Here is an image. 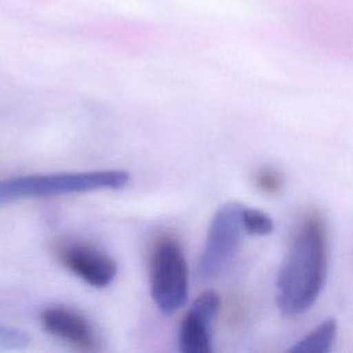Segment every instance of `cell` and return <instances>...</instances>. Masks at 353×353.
Listing matches in <instances>:
<instances>
[{
    "instance_id": "6da1fadb",
    "label": "cell",
    "mask_w": 353,
    "mask_h": 353,
    "mask_svg": "<svg viewBox=\"0 0 353 353\" xmlns=\"http://www.w3.org/2000/svg\"><path fill=\"white\" fill-rule=\"evenodd\" d=\"M328 256L325 221L309 212L296 226L277 273L276 302L284 314H301L313 306L327 281Z\"/></svg>"
},
{
    "instance_id": "7a4b0ae2",
    "label": "cell",
    "mask_w": 353,
    "mask_h": 353,
    "mask_svg": "<svg viewBox=\"0 0 353 353\" xmlns=\"http://www.w3.org/2000/svg\"><path fill=\"white\" fill-rule=\"evenodd\" d=\"M125 170L29 174L0 179V205L32 197H48L95 190H117L130 183Z\"/></svg>"
},
{
    "instance_id": "3957f363",
    "label": "cell",
    "mask_w": 353,
    "mask_h": 353,
    "mask_svg": "<svg viewBox=\"0 0 353 353\" xmlns=\"http://www.w3.org/2000/svg\"><path fill=\"white\" fill-rule=\"evenodd\" d=\"M150 295L163 314L176 312L189 294V269L179 240L174 234L157 237L149 254Z\"/></svg>"
},
{
    "instance_id": "277c9868",
    "label": "cell",
    "mask_w": 353,
    "mask_h": 353,
    "mask_svg": "<svg viewBox=\"0 0 353 353\" xmlns=\"http://www.w3.org/2000/svg\"><path fill=\"white\" fill-rule=\"evenodd\" d=\"M243 207L237 201H228L214 214L199 261V272L204 279L218 276L233 259L244 232Z\"/></svg>"
},
{
    "instance_id": "5b68a950",
    "label": "cell",
    "mask_w": 353,
    "mask_h": 353,
    "mask_svg": "<svg viewBox=\"0 0 353 353\" xmlns=\"http://www.w3.org/2000/svg\"><path fill=\"white\" fill-rule=\"evenodd\" d=\"M55 254L63 268L91 287L105 288L117 274L116 261L88 241L63 240L58 243Z\"/></svg>"
},
{
    "instance_id": "8992f818",
    "label": "cell",
    "mask_w": 353,
    "mask_h": 353,
    "mask_svg": "<svg viewBox=\"0 0 353 353\" xmlns=\"http://www.w3.org/2000/svg\"><path fill=\"white\" fill-rule=\"evenodd\" d=\"M40 323L47 334L77 352L92 353L101 347L92 324L76 309L63 305L47 306L40 313Z\"/></svg>"
},
{
    "instance_id": "52a82bcc",
    "label": "cell",
    "mask_w": 353,
    "mask_h": 353,
    "mask_svg": "<svg viewBox=\"0 0 353 353\" xmlns=\"http://www.w3.org/2000/svg\"><path fill=\"white\" fill-rule=\"evenodd\" d=\"M221 307L219 295L207 290L193 302L179 324L178 346L182 353H211V324Z\"/></svg>"
},
{
    "instance_id": "ba28073f",
    "label": "cell",
    "mask_w": 353,
    "mask_h": 353,
    "mask_svg": "<svg viewBox=\"0 0 353 353\" xmlns=\"http://www.w3.org/2000/svg\"><path fill=\"white\" fill-rule=\"evenodd\" d=\"M336 331L338 324L335 319H327L296 341L288 350L292 353H327L336 339Z\"/></svg>"
},
{
    "instance_id": "9c48e42d",
    "label": "cell",
    "mask_w": 353,
    "mask_h": 353,
    "mask_svg": "<svg viewBox=\"0 0 353 353\" xmlns=\"http://www.w3.org/2000/svg\"><path fill=\"white\" fill-rule=\"evenodd\" d=\"M241 221L244 232L255 236H265L273 232V219L258 208L243 207Z\"/></svg>"
},
{
    "instance_id": "30bf717a",
    "label": "cell",
    "mask_w": 353,
    "mask_h": 353,
    "mask_svg": "<svg viewBox=\"0 0 353 353\" xmlns=\"http://www.w3.org/2000/svg\"><path fill=\"white\" fill-rule=\"evenodd\" d=\"M30 336L21 328L0 323V352H15L28 347Z\"/></svg>"
},
{
    "instance_id": "8fae6325",
    "label": "cell",
    "mask_w": 353,
    "mask_h": 353,
    "mask_svg": "<svg viewBox=\"0 0 353 353\" xmlns=\"http://www.w3.org/2000/svg\"><path fill=\"white\" fill-rule=\"evenodd\" d=\"M254 185L265 194H277L284 186V175L272 167H262L254 174Z\"/></svg>"
}]
</instances>
